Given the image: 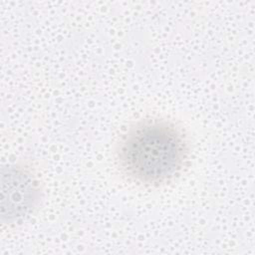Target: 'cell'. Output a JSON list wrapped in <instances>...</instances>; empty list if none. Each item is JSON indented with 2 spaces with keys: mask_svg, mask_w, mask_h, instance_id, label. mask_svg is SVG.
<instances>
[{
  "mask_svg": "<svg viewBox=\"0 0 255 255\" xmlns=\"http://www.w3.org/2000/svg\"><path fill=\"white\" fill-rule=\"evenodd\" d=\"M188 155L189 145L182 130L162 119L133 124L117 147L122 172L145 185H159L172 179L181 171Z\"/></svg>",
  "mask_w": 255,
  "mask_h": 255,
  "instance_id": "cell-1",
  "label": "cell"
},
{
  "mask_svg": "<svg viewBox=\"0 0 255 255\" xmlns=\"http://www.w3.org/2000/svg\"><path fill=\"white\" fill-rule=\"evenodd\" d=\"M1 220L13 224L27 218L39 207L43 189L33 169L25 163L2 168Z\"/></svg>",
  "mask_w": 255,
  "mask_h": 255,
  "instance_id": "cell-2",
  "label": "cell"
}]
</instances>
